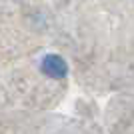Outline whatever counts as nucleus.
<instances>
[{
	"mask_svg": "<svg viewBox=\"0 0 134 134\" xmlns=\"http://www.w3.org/2000/svg\"><path fill=\"white\" fill-rule=\"evenodd\" d=\"M40 68H42V72L48 78H54V80H62V78H66V74H68V64L60 54H46L42 58Z\"/></svg>",
	"mask_w": 134,
	"mask_h": 134,
	"instance_id": "1",
	"label": "nucleus"
}]
</instances>
